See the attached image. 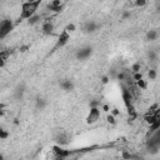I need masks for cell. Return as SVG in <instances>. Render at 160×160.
Listing matches in <instances>:
<instances>
[{
    "instance_id": "5bb4252c",
    "label": "cell",
    "mask_w": 160,
    "mask_h": 160,
    "mask_svg": "<svg viewBox=\"0 0 160 160\" xmlns=\"http://www.w3.org/2000/svg\"><path fill=\"white\" fill-rule=\"evenodd\" d=\"M149 78H150L151 80H154V79L156 78V71H155V70H150V71H149Z\"/></svg>"
},
{
    "instance_id": "7c38bea8",
    "label": "cell",
    "mask_w": 160,
    "mask_h": 160,
    "mask_svg": "<svg viewBox=\"0 0 160 160\" xmlns=\"http://www.w3.org/2000/svg\"><path fill=\"white\" fill-rule=\"evenodd\" d=\"M95 29H96V24L92 22V21H91V22H88L86 26H85V30H86V31H94Z\"/></svg>"
},
{
    "instance_id": "6da1fadb",
    "label": "cell",
    "mask_w": 160,
    "mask_h": 160,
    "mask_svg": "<svg viewBox=\"0 0 160 160\" xmlns=\"http://www.w3.org/2000/svg\"><path fill=\"white\" fill-rule=\"evenodd\" d=\"M40 4H41L40 0L22 2L21 4V10H20V19L21 20H26V19L32 18L38 12V9H39Z\"/></svg>"
},
{
    "instance_id": "4fadbf2b",
    "label": "cell",
    "mask_w": 160,
    "mask_h": 160,
    "mask_svg": "<svg viewBox=\"0 0 160 160\" xmlns=\"http://www.w3.org/2000/svg\"><path fill=\"white\" fill-rule=\"evenodd\" d=\"M61 86H62L65 90H70V89L72 88V84H71L70 81H66V82H62V84H61Z\"/></svg>"
},
{
    "instance_id": "8992f818",
    "label": "cell",
    "mask_w": 160,
    "mask_h": 160,
    "mask_svg": "<svg viewBox=\"0 0 160 160\" xmlns=\"http://www.w3.org/2000/svg\"><path fill=\"white\" fill-rule=\"evenodd\" d=\"M10 55H11L10 50H6V49H5V50H0V69L6 65V62H8L9 58H10Z\"/></svg>"
},
{
    "instance_id": "277c9868",
    "label": "cell",
    "mask_w": 160,
    "mask_h": 160,
    "mask_svg": "<svg viewBox=\"0 0 160 160\" xmlns=\"http://www.w3.org/2000/svg\"><path fill=\"white\" fill-rule=\"evenodd\" d=\"M100 119V109L96 106H92L86 116V122L88 124H95Z\"/></svg>"
},
{
    "instance_id": "3957f363",
    "label": "cell",
    "mask_w": 160,
    "mask_h": 160,
    "mask_svg": "<svg viewBox=\"0 0 160 160\" xmlns=\"http://www.w3.org/2000/svg\"><path fill=\"white\" fill-rule=\"evenodd\" d=\"M14 28V24H12V20L11 19H4L0 21V40L6 38L10 31L12 30Z\"/></svg>"
},
{
    "instance_id": "ba28073f",
    "label": "cell",
    "mask_w": 160,
    "mask_h": 160,
    "mask_svg": "<svg viewBox=\"0 0 160 160\" xmlns=\"http://www.w3.org/2000/svg\"><path fill=\"white\" fill-rule=\"evenodd\" d=\"M55 141L59 144V145H66L69 142V136L65 134V132H60L56 138H55Z\"/></svg>"
},
{
    "instance_id": "e0dca14e",
    "label": "cell",
    "mask_w": 160,
    "mask_h": 160,
    "mask_svg": "<svg viewBox=\"0 0 160 160\" xmlns=\"http://www.w3.org/2000/svg\"><path fill=\"white\" fill-rule=\"evenodd\" d=\"M145 4V1H136V5L138 6H140V5H144Z\"/></svg>"
},
{
    "instance_id": "9c48e42d",
    "label": "cell",
    "mask_w": 160,
    "mask_h": 160,
    "mask_svg": "<svg viewBox=\"0 0 160 160\" xmlns=\"http://www.w3.org/2000/svg\"><path fill=\"white\" fill-rule=\"evenodd\" d=\"M48 8L50 9V11H60L61 8H62V2L59 1V0H55V1H51L49 2Z\"/></svg>"
},
{
    "instance_id": "2e32d148",
    "label": "cell",
    "mask_w": 160,
    "mask_h": 160,
    "mask_svg": "<svg viewBox=\"0 0 160 160\" xmlns=\"http://www.w3.org/2000/svg\"><path fill=\"white\" fill-rule=\"evenodd\" d=\"M8 136V134L6 132H4V131H0V138H2V139H5Z\"/></svg>"
},
{
    "instance_id": "9a60e30c",
    "label": "cell",
    "mask_w": 160,
    "mask_h": 160,
    "mask_svg": "<svg viewBox=\"0 0 160 160\" xmlns=\"http://www.w3.org/2000/svg\"><path fill=\"white\" fill-rule=\"evenodd\" d=\"M108 121L111 122V124H115V119H114V116H112V115H109V116H108Z\"/></svg>"
},
{
    "instance_id": "52a82bcc",
    "label": "cell",
    "mask_w": 160,
    "mask_h": 160,
    "mask_svg": "<svg viewBox=\"0 0 160 160\" xmlns=\"http://www.w3.org/2000/svg\"><path fill=\"white\" fill-rule=\"evenodd\" d=\"M69 39H70V36H69V32L66 31V30H64L61 34H60V36H59V40H58V44H56V46L59 48V46H64L68 41H69Z\"/></svg>"
},
{
    "instance_id": "30bf717a",
    "label": "cell",
    "mask_w": 160,
    "mask_h": 160,
    "mask_svg": "<svg viewBox=\"0 0 160 160\" xmlns=\"http://www.w3.org/2000/svg\"><path fill=\"white\" fill-rule=\"evenodd\" d=\"M54 31V24L51 21H45L42 24V32L46 35H50Z\"/></svg>"
},
{
    "instance_id": "8fae6325",
    "label": "cell",
    "mask_w": 160,
    "mask_h": 160,
    "mask_svg": "<svg viewBox=\"0 0 160 160\" xmlns=\"http://www.w3.org/2000/svg\"><path fill=\"white\" fill-rule=\"evenodd\" d=\"M156 39H158V31H156V30H150V31L148 32V40L154 41V40H156Z\"/></svg>"
},
{
    "instance_id": "5b68a950",
    "label": "cell",
    "mask_w": 160,
    "mask_h": 160,
    "mask_svg": "<svg viewBox=\"0 0 160 160\" xmlns=\"http://www.w3.org/2000/svg\"><path fill=\"white\" fill-rule=\"evenodd\" d=\"M90 54H91V48H90V46H85V48H81V49L78 50V52H76V58L80 59V60H82V59L89 58Z\"/></svg>"
},
{
    "instance_id": "7a4b0ae2",
    "label": "cell",
    "mask_w": 160,
    "mask_h": 160,
    "mask_svg": "<svg viewBox=\"0 0 160 160\" xmlns=\"http://www.w3.org/2000/svg\"><path fill=\"white\" fill-rule=\"evenodd\" d=\"M160 148V131L156 130L155 132L150 134V138L146 141V149L151 154H156Z\"/></svg>"
}]
</instances>
